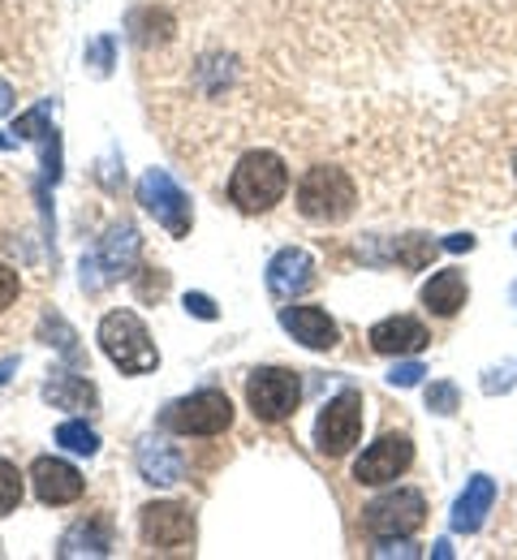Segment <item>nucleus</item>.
<instances>
[{
  "label": "nucleus",
  "instance_id": "obj_11",
  "mask_svg": "<svg viewBox=\"0 0 517 560\" xmlns=\"http://www.w3.org/2000/svg\"><path fill=\"white\" fill-rule=\"evenodd\" d=\"M31 488H35V495H39L44 504H74L78 495L86 491V483H82V475H78L70 462H61V457H39V462L31 466Z\"/></svg>",
  "mask_w": 517,
  "mask_h": 560
},
{
  "label": "nucleus",
  "instance_id": "obj_5",
  "mask_svg": "<svg viewBox=\"0 0 517 560\" xmlns=\"http://www.w3.org/2000/svg\"><path fill=\"white\" fill-rule=\"evenodd\" d=\"M160 422L168 431H177V435H221L233 422V401L216 388H203V393H190V397L173 401L160 415Z\"/></svg>",
  "mask_w": 517,
  "mask_h": 560
},
{
  "label": "nucleus",
  "instance_id": "obj_25",
  "mask_svg": "<svg viewBox=\"0 0 517 560\" xmlns=\"http://www.w3.org/2000/svg\"><path fill=\"white\" fill-rule=\"evenodd\" d=\"M186 311H195L199 319H216V306H212V298H203V293H190V298H186Z\"/></svg>",
  "mask_w": 517,
  "mask_h": 560
},
{
  "label": "nucleus",
  "instance_id": "obj_4",
  "mask_svg": "<svg viewBox=\"0 0 517 560\" xmlns=\"http://www.w3.org/2000/svg\"><path fill=\"white\" fill-rule=\"evenodd\" d=\"M427 522V500L423 491L414 488H397L379 500H371L363 509V526H367L375 539H406L414 530H423Z\"/></svg>",
  "mask_w": 517,
  "mask_h": 560
},
{
  "label": "nucleus",
  "instance_id": "obj_9",
  "mask_svg": "<svg viewBox=\"0 0 517 560\" xmlns=\"http://www.w3.org/2000/svg\"><path fill=\"white\" fill-rule=\"evenodd\" d=\"M410 462H414V444H410V435L388 431V435H379L367 453L354 462V479L367 483V488H384V483H392L397 475H406Z\"/></svg>",
  "mask_w": 517,
  "mask_h": 560
},
{
  "label": "nucleus",
  "instance_id": "obj_24",
  "mask_svg": "<svg viewBox=\"0 0 517 560\" xmlns=\"http://www.w3.org/2000/svg\"><path fill=\"white\" fill-rule=\"evenodd\" d=\"M17 293H22V280H17V272H13L9 264H0V311H9V306L17 302Z\"/></svg>",
  "mask_w": 517,
  "mask_h": 560
},
{
  "label": "nucleus",
  "instance_id": "obj_17",
  "mask_svg": "<svg viewBox=\"0 0 517 560\" xmlns=\"http://www.w3.org/2000/svg\"><path fill=\"white\" fill-rule=\"evenodd\" d=\"M139 470L148 475V483H177L181 479V453H173L168 444L148 440L139 448Z\"/></svg>",
  "mask_w": 517,
  "mask_h": 560
},
{
  "label": "nucleus",
  "instance_id": "obj_23",
  "mask_svg": "<svg viewBox=\"0 0 517 560\" xmlns=\"http://www.w3.org/2000/svg\"><path fill=\"white\" fill-rule=\"evenodd\" d=\"M427 406H432L436 415H453V410H457V388H453V384H432V388H427Z\"/></svg>",
  "mask_w": 517,
  "mask_h": 560
},
{
  "label": "nucleus",
  "instance_id": "obj_28",
  "mask_svg": "<svg viewBox=\"0 0 517 560\" xmlns=\"http://www.w3.org/2000/svg\"><path fill=\"white\" fill-rule=\"evenodd\" d=\"M13 366H17V362H13V358H0V384H4V380H9V371H13Z\"/></svg>",
  "mask_w": 517,
  "mask_h": 560
},
{
  "label": "nucleus",
  "instance_id": "obj_22",
  "mask_svg": "<svg viewBox=\"0 0 517 560\" xmlns=\"http://www.w3.org/2000/svg\"><path fill=\"white\" fill-rule=\"evenodd\" d=\"M423 375H427L423 362H397V366L388 371V384H392V388H414Z\"/></svg>",
  "mask_w": 517,
  "mask_h": 560
},
{
  "label": "nucleus",
  "instance_id": "obj_18",
  "mask_svg": "<svg viewBox=\"0 0 517 560\" xmlns=\"http://www.w3.org/2000/svg\"><path fill=\"white\" fill-rule=\"evenodd\" d=\"M48 401H57V406H95V388L74 380V375H61V380L48 384Z\"/></svg>",
  "mask_w": 517,
  "mask_h": 560
},
{
  "label": "nucleus",
  "instance_id": "obj_19",
  "mask_svg": "<svg viewBox=\"0 0 517 560\" xmlns=\"http://www.w3.org/2000/svg\"><path fill=\"white\" fill-rule=\"evenodd\" d=\"M57 444H66L70 453H86V457H91V453L99 448V435H95L86 422L70 419V422H61V427H57Z\"/></svg>",
  "mask_w": 517,
  "mask_h": 560
},
{
  "label": "nucleus",
  "instance_id": "obj_16",
  "mask_svg": "<svg viewBox=\"0 0 517 560\" xmlns=\"http://www.w3.org/2000/svg\"><path fill=\"white\" fill-rule=\"evenodd\" d=\"M423 306H427L432 315H440V319L457 315V311L466 306V277H461L457 268L436 272V277L423 284Z\"/></svg>",
  "mask_w": 517,
  "mask_h": 560
},
{
  "label": "nucleus",
  "instance_id": "obj_13",
  "mask_svg": "<svg viewBox=\"0 0 517 560\" xmlns=\"http://www.w3.org/2000/svg\"><path fill=\"white\" fill-rule=\"evenodd\" d=\"M371 350L375 353H419L432 337H427V328L414 319V315H392V319H379L375 328H371Z\"/></svg>",
  "mask_w": 517,
  "mask_h": 560
},
{
  "label": "nucleus",
  "instance_id": "obj_26",
  "mask_svg": "<svg viewBox=\"0 0 517 560\" xmlns=\"http://www.w3.org/2000/svg\"><path fill=\"white\" fill-rule=\"evenodd\" d=\"M444 246H448V250H470V246H474V237H466V233H457V237H448Z\"/></svg>",
  "mask_w": 517,
  "mask_h": 560
},
{
  "label": "nucleus",
  "instance_id": "obj_2",
  "mask_svg": "<svg viewBox=\"0 0 517 560\" xmlns=\"http://www.w3.org/2000/svg\"><path fill=\"white\" fill-rule=\"evenodd\" d=\"M359 203V190L350 182L345 168H332V164H319L310 168L302 182H297V211L315 224H341L354 215Z\"/></svg>",
  "mask_w": 517,
  "mask_h": 560
},
{
  "label": "nucleus",
  "instance_id": "obj_1",
  "mask_svg": "<svg viewBox=\"0 0 517 560\" xmlns=\"http://www.w3.org/2000/svg\"><path fill=\"white\" fill-rule=\"evenodd\" d=\"M290 190V168L277 151H250L237 160L233 177H228V199L233 208L246 211V215H259V211H272Z\"/></svg>",
  "mask_w": 517,
  "mask_h": 560
},
{
  "label": "nucleus",
  "instance_id": "obj_10",
  "mask_svg": "<svg viewBox=\"0 0 517 560\" xmlns=\"http://www.w3.org/2000/svg\"><path fill=\"white\" fill-rule=\"evenodd\" d=\"M139 203L173 233V237H186L190 233V199L177 190V182L160 168H151L148 177L139 182Z\"/></svg>",
  "mask_w": 517,
  "mask_h": 560
},
{
  "label": "nucleus",
  "instance_id": "obj_15",
  "mask_svg": "<svg viewBox=\"0 0 517 560\" xmlns=\"http://www.w3.org/2000/svg\"><path fill=\"white\" fill-rule=\"evenodd\" d=\"M492 504H496V483L487 479V475H474L466 491L457 495V504H453V530H461V535H474L479 526H483V517L492 513Z\"/></svg>",
  "mask_w": 517,
  "mask_h": 560
},
{
  "label": "nucleus",
  "instance_id": "obj_21",
  "mask_svg": "<svg viewBox=\"0 0 517 560\" xmlns=\"http://www.w3.org/2000/svg\"><path fill=\"white\" fill-rule=\"evenodd\" d=\"M392 255H397L406 268H423V264L436 255V242H427V237H401Z\"/></svg>",
  "mask_w": 517,
  "mask_h": 560
},
{
  "label": "nucleus",
  "instance_id": "obj_20",
  "mask_svg": "<svg viewBox=\"0 0 517 560\" xmlns=\"http://www.w3.org/2000/svg\"><path fill=\"white\" fill-rule=\"evenodd\" d=\"M22 491H26V483H22L17 466L0 457V517H4V513H13V509L22 504Z\"/></svg>",
  "mask_w": 517,
  "mask_h": 560
},
{
  "label": "nucleus",
  "instance_id": "obj_12",
  "mask_svg": "<svg viewBox=\"0 0 517 560\" xmlns=\"http://www.w3.org/2000/svg\"><path fill=\"white\" fill-rule=\"evenodd\" d=\"M281 328L294 341H302L306 350H337V341H341V328L319 306H285L281 311Z\"/></svg>",
  "mask_w": 517,
  "mask_h": 560
},
{
  "label": "nucleus",
  "instance_id": "obj_27",
  "mask_svg": "<svg viewBox=\"0 0 517 560\" xmlns=\"http://www.w3.org/2000/svg\"><path fill=\"white\" fill-rule=\"evenodd\" d=\"M9 104H13V91L0 82V113H9Z\"/></svg>",
  "mask_w": 517,
  "mask_h": 560
},
{
  "label": "nucleus",
  "instance_id": "obj_8",
  "mask_svg": "<svg viewBox=\"0 0 517 560\" xmlns=\"http://www.w3.org/2000/svg\"><path fill=\"white\" fill-rule=\"evenodd\" d=\"M143 544L160 557H181L195 548V517L186 504L160 500L143 509Z\"/></svg>",
  "mask_w": 517,
  "mask_h": 560
},
{
  "label": "nucleus",
  "instance_id": "obj_14",
  "mask_svg": "<svg viewBox=\"0 0 517 560\" xmlns=\"http://www.w3.org/2000/svg\"><path fill=\"white\" fill-rule=\"evenodd\" d=\"M315 284V264H310V255L306 250H281L272 264H268V289L277 293V298H294V293H306Z\"/></svg>",
  "mask_w": 517,
  "mask_h": 560
},
{
  "label": "nucleus",
  "instance_id": "obj_3",
  "mask_svg": "<svg viewBox=\"0 0 517 560\" xmlns=\"http://www.w3.org/2000/svg\"><path fill=\"white\" fill-rule=\"evenodd\" d=\"M99 346H104V353H108L126 375H148V371L160 366V353H155L148 328H143V319H139L134 311H113V315H104V324H99Z\"/></svg>",
  "mask_w": 517,
  "mask_h": 560
},
{
  "label": "nucleus",
  "instance_id": "obj_7",
  "mask_svg": "<svg viewBox=\"0 0 517 560\" xmlns=\"http://www.w3.org/2000/svg\"><path fill=\"white\" fill-rule=\"evenodd\" d=\"M246 401L255 410V419L263 422H285L302 401V384L294 371L285 366H263L246 380Z\"/></svg>",
  "mask_w": 517,
  "mask_h": 560
},
{
  "label": "nucleus",
  "instance_id": "obj_6",
  "mask_svg": "<svg viewBox=\"0 0 517 560\" xmlns=\"http://www.w3.org/2000/svg\"><path fill=\"white\" fill-rule=\"evenodd\" d=\"M359 435H363V393L345 388L324 406L315 422V448L324 457H345L359 444Z\"/></svg>",
  "mask_w": 517,
  "mask_h": 560
},
{
  "label": "nucleus",
  "instance_id": "obj_29",
  "mask_svg": "<svg viewBox=\"0 0 517 560\" xmlns=\"http://www.w3.org/2000/svg\"><path fill=\"white\" fill-rule=\"evenodd\" d=\"M514 173H517V155H514Z\"/></svg>",
  "mask_w": 517,
  "mask_h": 560
}]
</instances>
